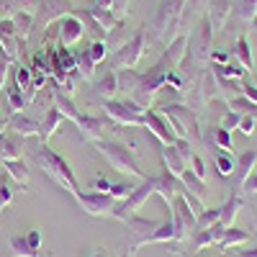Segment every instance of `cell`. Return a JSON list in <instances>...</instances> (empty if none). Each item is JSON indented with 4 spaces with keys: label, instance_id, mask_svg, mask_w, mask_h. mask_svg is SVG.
<instances>
[{
    "label": "cell",
    "instance_id": "obj_22",
    "mask_svg": "<svg viewBox=\"0 0 257 257\" xmlns=\"http://www.w3.org/2000/svg\"><path fill=\"white\" fill-rule=\"evenodd\" d=\"M64 121H67V118L59 113V108H54V105H52V108H47L44 116H41V121H39V139L47 144V142L57 134V128H59Z\"/></svg>",
    "mask_w": 257,
    "mask_h": 257
},
{
    "label": "cell",
    "instance_id": "obj_56",
    "mask_svg": "<svg viewBox=\"0 0 257 257\" xmlns=\"http://www.w3.org/2000/svg\"><path fill=\"white\" fill-rule=\"evenodd\" d=\"M231 59V52H211V64H226Z\"/></svg>",
    "mask_w": 257,
    "mask_h": 257
},
{
    "label": "cell",
    "instance_id": "obj_3",
    "mask_svg": "<svg viewBox=\"0 0 257 257\" xmlns=\"http://www.w3.org/2000/svg\"><path fill=\"white\" fill-rule=\"evenodd\" d=\"M157 111L167 118L170 128L175 132L178 139H188L190 144H201V142H203V132H201V123H198V113L193 111L188 103L165 100V103L157 105Z\"/></svg>",
    "mask_w": 257,
    "mask_h": 257
},
{
    "label": "cell",
    "instance_id": "obj_13",
    "mask_svg": "<svg viewBox=\"0 0 257 257\" xmlns=\"http://www.w3.org/2000/svg\"><path fill=\"white\" fill-rule=\"evenodd\" d=\"M183 190H185L183 180H180L178 175L170 173L167 167H162V173H160V175H155V196H160V198L165 201V206L173 203Z\"/></svg>",
    "mask_w": 257,
    "mask_h": 257
},
{
    "label": "cell",
    "instance_id": "obj_18",
    "mask_svg": "<svg viewBox=\"0 0 257 257\" xmlns=\"http://www.w3.org/2000/svg\"><path fill=\"white\" fill-rule=\"evenodd\" d=\"M6 123H8V132L24 137V139H26V137H39V121L31 118V116H26L24 111L11 113V116L6 118Z\"/></svg>",
    "mask_w": 257,
    "mask_h": 257
},
{
    "label": "cell",
    "instance_id": "obj_27",
    "mask_svg": "<svg viewBox=\"0 0 257 257\" xmlns=\"http://www.w3.org/2000/svg\"><path fill=\"white\" fill-rule=\"evenodd\" d=\"M95 95L105 103V100H116L118 95V75L113 70H105V75L95 82Z\"/></svg>",
    "mask_w": 257,
    "mask_h": 257
},
{
    "label": "cell",
    "instance_id": "obj_44",
    "mask_svg": "<svg viewBox=\"0 0 257 257\" xmlns=\"http://www.w3.org/2000/svg\"><path fill=\"white\" fill-rule=\"evenodd\" d=\"M219 216H221V208H206L203 213H198L196 231H201V229H208V226H213V224H219Z\"/></svg>",
    "mask_w": 257,
    "mask_h": 257
},
{
    "label": "cell",
    "instance_id": "obj_34",
    "mask_svg": "<svg viewBox=\"0 0 257 257\" xmlns=\"http://www.w3.org/2000/svg\"><path fill=\"white\" fill-rule=\"evenodd\" d=\"M11 252L13 257H39L41 249H36L29 239V234H16V237H11Z\"/></svg>",
    "mask_w": 257,
    "mask_h": 257
},
{
    "label": "cell",
    "instance_id": "obj_7",
    "mask_svg": "<svg viewBox=\"0 0 257 257\" xmlns=\"http://www.w3.org/2000/svg\"><path fill=\"white\" fill-rule=\"evenodd\" d=\"M144 111L139 103H134L132 98L123 100H105L103 103V113L108 116V121L118 123V126H144Z\"/></svg>",
    "mask_w": 257,
    "mask_h": 257
},
{
    "label": "cell",
    "instance_id": "obj_15",
    "mask_svg": "<svg viewBox=\"0 0 257 257\" xmlns=\"http://www.w3.org/2000/svg\"><path fill=\"white\" fill-rule=\"evenodd\" d=\"M57 29H59V44L72 49L75 44H80V39L85 36V26L82 21L72 13V16H64L62 21H57Z\"/></svg>",
    "mask_w": 257,
    "mask_h": 257
},
{
    "label": "cell",
    "instance_id": "obj_58",
    "mask_svg": "<svg viewBox=\"0 0 257 257\" xmlns=\"http://www.w3.org/2000/svg\"><path fill=\"white\" fill-rule=\"evenodd\" d=\"M93 257H108V254H105V252H103V249H98V252H95V254H93Z\"/></svg>",
    "mask_w": 257,
    "mask_h": 257
},
{
    "label": "cell",
    "instance_id": "obj_55",
    "mask_svg": "<svg viewBox=\"0 0 257 257\" xmlns=\"http://www.w3.org/2000/svg\"><path fill=\"white\" fill-rule=\"evenodd\" d=\"M242 190L247 193L249 198H252V196H257V173H252V175L247 178V183L242 185Z\"/></svg>",
    "mask_w": 257,
    "mask_h": 257
},
{
    "label": "cell",
    "instance_id": "obj_37",
    "mask_svg": "<svg viewBox=\"0 0 257 257\" xmlns=\"http://www.w3.org/2000/svg\"><path fill=\"white\" fill-rule=\"evenodd\" d=\"M13 29H16V36L21 41H29L31 31H34V13H16L13 18Z\"/></svg>",
    "mask_w": 257,
    "mask_h": 257
},
{
    "label": "cell",
    "instance_id": "obj_42",
    "mask_svg": "<svg viewBox=\"0 0 257 257\" xmlns=\"http://www.w3.org/2000/svg\"><path fill=\"white\" fill-rule=\"evenodd\" d=\"M213 162H216V170H219L221 178H231V175H234V167H237V157H234V155L219 152Z\"/></svg>",
    "mask_w": 257,
    "mask_h": 257
},
{
    "label": "cell",
    "instance_id": "obj_16",
    "mask_svg": "<svg viewBox=\"0 0 257 257\" xmlns=\"http://www.w3.org/2000/svg\"><path fill=\"white\" fill-rule=\"evenodd\" d=\"M75 126H77V134H80L82 142L95 144V142L103 139V132L108 128V121L98 118V116H85V113H80V118L75 121Z\"/></svg>",
    "mask_w": 257,
    "mask_h": 257
},
{
    "label": "cell",
    "instance_id": "obj_46",
    "mask_svg": "<svg viewBox=\"0 0 257 257\" xmlns=\"http://www.w3.org/2000/svg\"><path fill=\"white\" fill-rule=\"evenodd\" d=\"M213 144L219 147V152H229L231 155V132H226V128L216 126V132H213Z\"/></svg>",
    "mask_w": 257,
    "mask_h": 257
},
{
    "label": "cell",
    "instance_id": "obj_43",
    "mask_svg": "<svg viewBox=\"0 0 257 257\" xmlns=\"http://www.w3.org/2000/svg\"><path fill=\"white\" fill-rule=\"evenodd\" d=\"M180 180H183V185L193 193V196H198V198H203V193H206V180H201V178H196L190 173V170H185V173L180 175Z\"/></svg>",
    "mask_w": 257,
    "mask_h": 257
},
{
    "label": "cell",
    "instance_id": "obj_54",
    "mask_svg": "<svg viewBox=\"0 0 257 257\" xmlns=\"http://www.w3.org/2000/svg\"><path fill=\"white\" fill-rule=\"evenodd\" d=\"M224 257H257V247H244V249H229Z\"/></svg>",
    "mask_w": 257,
    "mask_h": 257
},
{
    "label": "cell",
    "instance_id": "obj_25",
    "mask_svg": "<svg viewBox=\"0 0 257 257\" xmlns=\"http://www.w3.org/2000/svg\"><path fill=\"white\" fill-rule=\"evenodd\" d=\"M249 239H252V234H249V231L237 229V226H229V229H224V234H221V239H219V244H216V247H219L221 252H229V249L244 247Z\"/></svg>",
    "mask_w": 257,
    "mask_h": 257
},
{
    "label": "cell",
    "instance_id": "obj_6",
    "mask_svg": "<svg viewBox=\"0 0 257 257\" xmlns=\"http://www.w3.org/2000/svg\"><path fill=\"white\" fill-rule=\"evenodd\" d=\"M144 52H147V31H144V26H139L137 34L128 39L121 49L111 52V59H108L111 67L108 70H113V72H118V70H137V64L144 57Z\"/></svg>",
    "mask_w": 257,
    "mask_h": 257
},
{
    "label": "cell",
    "instance_id": "obj_31",
    "mask_svg": "<svg viewBox=\"0 0 257 257\" xmlns=\"http://www.w3.org/2000/svg\"><path fill=\"white\" fill-rule=\"evenodd\" d=\"M211 0H185V11H183V24L180 29L190 26V24H198V21L206 16Z\"/></svg>",
    "mask_w": 257,
    "mask_h": 257
},
{
    "label": "cell",
    "instance_id": "obj_5",
    "mask_svg": "<svg viewBox=\"0 0 257 257\" xmlns=\"http://www.w3.org/2000/svg\"><path fill=\"white\" fill-rule=\"evenodd\" d=\"M211 52H213V26H211L208 16H203L196 24V31L188 36V47H185V59L183 62H193L196 67H208Z\"/></svg>",
    "mask_w": 257,
    "mask_h": 257
},
{
    "label": "cell",
    "instance_id": "obj_28",
    "mask_svg": "<svg viewBox=\"0 0 257 257\" xmlns=\"http://www.w3.org/2000/svg\"><path fill=\"white\" fill-rule=\"evenodd\" d=\"M231 57L237 59L247 72H252V70H254L252 47H249V41H247V36H244V34H239V36H237V41H234V47H231Z\"/></svg>",
    "mask_w": 257,
    "mask_h": 257
},
{
    "label": "cell",
    "instance_id": "obj_24",
    "mask_svg": "<svg viewBox=\"0 0 257 257\" xmlns=\"http://www.w3.org/2000/svg\"><path fill=\"white\" fill-rule=\"evenodd\" d=\"M134 34H137V29L128 26V18H118V24L108 31V36H105V47H108V52H116V49H121Z\"/></svg>",
    "mask_w": 257,
    "mask_h": 257
},
{
    "label": "cell",
    "instance_id": "obj_47",
    "mask_svg": "<svg viewBox=\"0 0 257 257\" xmlns=\"http://www.w3.org/2000/svg\"><path fill=\"white\" fill-rule=\"evenodd\" d=\"M188 170L196 178H201V180H206V162H203V157L198 155V152H193L190 155V160H188Z\"/></svg>",
    "mask_w": 257,
    "mask_h": 257
},
{
    "label": "cell",
    "instance_id": "obj_23",
    "mask_svg": "<svg viewBox=\"0 0 257 257\" xmlns=\"http://www.w3.org/2000/svg\"><path fill=\"white\" fill-rule=\"evenodd\" d=\"M134 188H137V185H132V183H116V180H108L105 175H98V178L93 180V190H98V193H108V196H113L116 201H123Z\"/></svg>",
    "mask_w": 257,
    "mask_h": 257
},
{
    "label": "cell",
    "instance_id": "obj_26",
    "mask_svg": "<svg viewBox=\"0 0 257 257\" xmlns=\"http://www.w3.org/2000/svg\"><path fill=\"white\" fill-rule=\"evenodd\" d=\"M162 167H167L170 173L178 175V178L188 170V162L180 157V152H178L175 144H162Z\"/></svg>",
    "mask_w": 257,
    "mask_h": 257
},
{
    "label": "cell",
    "instance_id": "obj_45",
    "mask_svg": "<svg viewBox=\"0 0 257 257\" xmlns=\"http://www.w3.org/2000/svg\"><path fill=\"white\" fill-rule=\"evenodd\" d=\"M239 121H242V113L239 111H231L229 105L221 111V121H219V126L221 128H226V132H234V128H239Z\"/></svg>",
    "mask_w": 257,
    "mask_h": 257
},
{
    "label": "cell",
    "instance_id": "obj_41",
    "mask_svg": "<svg viewBox=\"0 0 257 257\" xmlns=\"http://www.w3.org/2000/svg\"><path fill=\"white\" fill-rule=\"evenodd\" d=\"M75 59H77V72L85 77V82H88V80H93V75H95V62L90 59V52H88V47H82L80 52H75Z\"/></svg>",
    "mask_w": 257,
    "mask_h": 257
},
{
    "label": "cell",
    "instance_id": "obj_60",
    "mask_svg": "<svg viewBox=\"0 0 257 257\" xmlns=\"http://www.w3.org/2000/svg\"><path fill=\"white\" fill-rule=\"evenodd\" d=\"M132 254H134V252H128V254H126V257H132Z\"/></svg>",
    "mask_w": 257,
    "mask_h": 257
},
{
    "label": "cell",
    "instance_id": "obj_11",
    "mask_svg": "<svg viewBox=\"0 0 257 257\" xmlns=\"http://www.w3.org/2000/svg\"><path fill=\"white\" fill-rule=\"evenodd\" d=\"M80 206L82 213H88V216H111V211L116 206V198L108 196V193H98V190H88V193H75L72 196Z\"/></svg>",
    "mask_w": 257,
    "mask_h": 257
},
{
    "label": "cell",
    "instance_id": "obj_51",
    "mask_svg": "<svg viewBox=\"0 0 257 257\" xmlns=\"http://www.w3.org/2000/svg\"><path fill=\"white\" fill-rule=\"evenodd\" d=\"M254 128H257V118L244 113V116H242V121H239V132L249 137V134H254Z\"/></svg>",
    "mask_w": 257,
    "mask_h": 257
},
{
    "label": "cell",
    "instance_id": "obj_39",
    "mask_svg": "<svg viewBox=\"0 0 257 257\" xmlns=\"http://www.w3.org/2000/svg\"><path fill=\"white\" fill-rule=\"evenodd\" d=\"M234 16H237L239 24L252 26V21L257 18V0H237V8H234Z\"/></svg>",
    "mask_w": 257,
    "mask_h": 257
},
{
    "label": "cell",
    "instance_id": "obj_12",
    "mask_svg": "<svg viewBox=\"0 0 257 257\" xmlns=\"http://www.w3.org/2000/svg\"><path fill=\"white\" fill-rule=\"evenodd\" d=\"M144 126L149 128V134H152L160 144H175L178 142V137H175L173 128H170L167 118L157 108H147L144 111Z\"/></svg>",
    "mask_w": 257,
    "mask_h": 257
},
{
    "label": "cell",
    "instance_id": "obj_1",
    "mask_svg": "<svg viewBox=\"0 0 257 257\" xmlns=\"http://www.w3.org/2000/svg\"><path fill=\"white\" fill-rule=\"evenodd\" d=\"M183 11H185V0H162L152 24H144L147 31V47L152 41H160V44H170L173 39H178L183 34L180 24H183Z\"/></svg>",
    "mask_w": 257,
    "mask_h": 257
},
{
    "label": "cell",
    "instance_id": "obj_57",
    "mask_svg": "<svg viewBox=\"0 0 257 257\" xmlns=\"http://www.w3.org/2000/svg\"><path fill=\"white\" fill-rule=\"evenodd\" d=\"M252 226H254V229H252V231H254V237H257V211H254V213H252Z\"/></svg>",
    "mask_w": 257,
    "mask_h": 257
},
{
    "label": "cell",
    "instance_id": "obj_49",
    "mask_svg": "<svg viewBox=\"0 0 257 257\" xmlns=\"http://www.w3.org/2000/svg\"><path fill=\"white\" fill-rule=\"evenodd\" d=\"M11 201H13V188L6 183L3 175H0V211H3L6 206H11Z\"/></svg>",
    "mask_w": 257,
    "mask_h": 257
},
{
    "label": "cell",
    "instance_id": "obj_20",
    "mask_svg": "<svg viewBox=\"0 0 257 257\" xmlns=\"http://www.w3.org/2000/svg\"><path fill=\"white\" fill-rule=\"evenodd\" d=\"M257 165V149H244V152L237 157V167H234V185L237 190H242V185L247 183V178L252 175V170Z\"/></svg>",
    "mask_w": 257,
    "mask_h": 257
},
{
    "label": "cell",
    "instance_id": "obj_29",
    "mask_svg": "<svg viewBox=\"0 0 257 257\" xmlns=\"http://www.w3.org/2000/svg\"><path fill=\"white\" fill-rule=\"evenodd\" d=\"M54 108H59V113L67 118V121H72V123L80 118V111H77L72 95H67L62 88H57V85H54Z\"/></svg>",
    "mask_w": 257,
    "mask_h": 257
},
{
    "label": "cell",
    "instance_id": "obj_2",
    "mask_svg": "<svg viewBox=\"0 0 257 257\" xmlns=\"http://www.w3.org/2000/svg\"><path fill=\"white\" fill-rule=\"evenodd\" d=\"M34 160H36V165H39L41 170H44V175H47L52 183H57L62 190H67L70 196L80 193V185H77V178H75V173H72V167L67 165V160H64L62 155H57L49 144L41 142V144L34 149Z\"/></svg>",
    "mask_w": 257,
    "mask_h": 257
},
{
    "label": "cell",
    "instance_id": "obj_4",
    "mask_svg": "<svg viewBox=\"0 0 257 257\" xmlns=\"http://www.w3.org/2000/svg\"><path fill=\"white\" fill-rule=\"evenodd\" d=\"M93 147L98 149V155L108 162L111 170H116L118 175H132V178H139V180L147 178L139 160H137V155H134V149H128V147H123L118 142H108V139H100Z\"/></svg>",
    "mask_w": 257,
    "mask_h": 257
},
{
    "label": "cell",
    "instance_id": "obj_10",
    "mask_svg": "<svg viewBox=\"0 0 257 257\" xmlns=\"http://www.w3.org/2000/svg\"><path fill=\"white\" fill-rule=\"evenodd\" d=\"M72 11H75V6L70 0H39L36 13H34V29L47 31L64 16H72Z\"/></svg>",
    "mask_w": 257,
    "mask_h": 257
},
{
    "label": "cell",
    "instance_id": "obj_14",
    "mask_svg": "<svg viewBox=\"0 0 257 257\" xmlns=\"http://www.w3.org/2000/svg\"><path fill=\"white\" fill-rule=\"evenodd\" d=\"M123 224L128 226V237H132V247H128V252H137L139 247H144V239L160 226V221L142 219V216H137V213H134V216H128Z\"/></svg>",
    "mask_w": 257,
    "mask_h": 257
},
{
    "label": "cell",
    "instance_id": "obj_36",
    "mask_svg": "<svg viewBox=\"0 0 257 257\" xmlns=\"http://www.w3.org/2000/svg\"><path fill=\"white\" fill-rule=\"evenodd\" d=\"M0 167H3L6 175H11L18 185H24V188L29 185V170H26V162L24 160H8V162H3Z\"/></svg>",
    "mask_w": 257,
    "mask_h": 257
},
{
    "label": "cell",
    "instance_id": "obj_30",
    "mask_svg": "<svg viewBox=\"0 0 257 257\" xmlns=\"http://www.w3.org/2000/svg\"><path fill=\"white\" fill-rule=\"evenodd\" d=\"M39 0H0V18H13L16 13H36Z\"/></svg>",
    "mask_w": 257,
    "mask_h": 257
},
{
    "label": "cell",
    "instance_id": "obj_52",
    "mask_svg": "<svg viewBox=\"0 0 257 257\" xmlns=\"http://www.w3.org/2000/svg\"><path fill=\"white\" fill-rule=\"evenodd\" d=\"M175 147H178L180 157H183V160L188 162V160H190V155H193V144H190L188 139H178V142H175Z\"/></svg>",
    "mask_w": 257,
    "mask_h": 257
},
{
    "label": "cell",
    "instance_id": "obj_35",
    "mask_svg": "<svg viewBox=\"0 0 257 257\" xmlns=\"http://www.w3.org/2000/svg\"><path fill=\"white\" fill-rule=\"evenodd\" d=\"M6 95H8V113H6V118H8L11 113H16V111L29 108V105H26V95H24V90L16 85V80L6 85Z\"/></svg>",
    "mask_w": 257,
    "mask_h": 257
},
{
    "label": "cell",
    "instance_id": "obj_38",
    "mask_svg": "<svg viewBox=\"0 0 257 257\" xmlns=\"http://www.w3.org/2000/svg\"><path fill=\"white\" fill-rule=\"evenodd\" d=\"M211 67L216 70L219 75H224V77H231V80H247V77L252 75V72H247V70L242 67V64H239L237 59H234V57H231L226 64H221V67H219V64H211Z\"/></svg>",
    "mask_w": 257,
    "mask_h": 257
},
{
    "label": "cell",
    "instance_id": "obj_48",
    "mask_svg": "<svg viewBox=\"0 0 257 257\" xmlns=\"http://www.w3.org/2000/svg\"><path fill=\"white\" fill-rule=\"evenodd\" d=\"M88 52H90V59H93L95 64H100V62L105 59V54H108V47H105V41H90Z\"/></svg>",
    "mask_w": 257,
    "mask_h": 257
},
{
    "label": "cell",
    "instance_id": "obj_53",
    "mask_svg": "<svg viewBox=\"0 0 257 257\" xmlns=\"http://www.w3.org/2000/svg\"><path fill=\"white\" fill-rule=\"evenodd\" d=\"M113 16L116 18H128V0H113Z\"/></svg>",
    "mask_w": 257,
    "mask_h": 257
},
{
    "label": "cell",
    "instance_id": "obj_21",
    "mask_svg": "<svg viewBox=\"0 0 257 257\" xmlns=\"http://www.w3.org/2000/svg\"><path fill=\"white\" fill-rule=\"evenodd\" d=\"M244 196L239 190H234L231 196L226 198V203L224 206H219L221 208V216H219V224L224 226V229H229V226H234V221H237V216H239V211L244 208Z\"/></svg>",
    "mask_w": 257,
    "mask_h": 257
},
{
    "label": "cell",
    "instance_id": "obj_33",
    "mask_svg": "<svg viewBox=\"0 0 257 257\" xmlns=\"http://www.w3.org/2000/svg\"><path fill=\"white\" fill-rule=\"evenodd\" d=\"M118 93H123L126 98H132L139 88V80H142V72L139 70H118Z\"/></svg>",
    "mask_w": 257,
    "mask_h": 257
},
{
    "label": "cell",
    "instance_id": "obj_32",
    "mask_svg": "<svg viewBox=\"0 0 257 257\" xmlns=\"http://www.w3.org/2000/svg\"><path fill=\"white\" fill-rule=\"evenodd\" d=\"M80 21H82V26H85V34H90L93 36V41H105V36H108V34H105V29L98 24V21L88 13V11H85V8H75L72 11Z\"/></svg>",
    "mask_w": 257,
    "mask_h": 257
},
{
    "label": "cell",
    "instance_id": "obj_8",
    "mask_svg": "<svg viewBox=\"0 0 257 257\" xmlns=\"http://www.w3.org/2000/svg\"><path fill=\"white\" fill-rule=\"evenodd\" d=\"M152 196H155V178H144L123 201H116L111 216L118 219V221H126L128 216H134V213H137L149 198H152Z\"/></svg>",
    "mask_w": 257,
    "mask_h": 257
},
{
    "label": "cell",
    "instance_id": "obj_59",
    "mask_svg": "<svg viewBox=\"0 0 257 257\" xmlns=\"http://www.w3.org/2000/svg\"><path fill=\"white\" fill-rule=\"evenodd\" d=\"M252 29H257V18H254V21H252Z\"/></svg>",
    "mask_w": 257,
    "mask_h": 257
},
{
    "label": "cell",
    "instance_id": "obj_50",
    "mask_svg": "<svg viewBox=\"0 0 257 257\" xmlns=\"http://www.w3.org/2000/svg\"><path fill=\"white\" fill-rule=\"evenodd\" d=\"M242 95H244L247 100L257 103V82H252L249 77H247V80H242Z\"/></svg>",
    "mask_w": 257,
    "mask_h": 257
},
{
    "label": "cell",
    "instance_id": "obj_17",
    "mask_svg": "<svg viewBox=\"0 0 257 257\" xmlns=\"http://www.w3.org/2000/svg\"><path fill=\"white\" fill-rule=\"evenodd\" d=\"M221 234H224V226H221V224H213V226H208V229L193 231V234H190V254H196V252H201V249H206V247L219 244Z\"/></svg>",
    "mask_w": 257,
    "mask_h": 257
},
{
    "label": "cell",
    "instance_id": "obj_19",
    "mask_svg": "<svg viewBox=\"0 0 257 257\" xmlns=\"http://www.w3.org/2000/svg\"><path fill=\"white\" fill-rule=\"evenodd\" d=\"M231 6H234V0H211V3H208L206 16H208L211 26H213V34L224 31L226 21L231 18Z\"/></svg>",
    "mask_w": 257,
    "mask_h": 257
},
{
    "label": "cell",
    "instance_id": "obj_40",
    "mask_svg": "<svg viewBox=\"0 0 257 257\" xmlns=\"http://www.w3.org/2000/svg\"><path fill=\"white\" fill-rule=\"evenodd\" d=\"M85 11H88L95 21H98V24L105 29V34H108L116 24H118V18L113 16V11H108V8H100V6H88V8H85Z\"/></svg>",
    "mask_w": 257,
    "mask_h": 257
},
{
    "label": "cell",
    "instance_id": "obj_9",
    "mask_svg": "<svg viewBox=\"0 0 257 257\" xmlns=\"http://www.w3.org/2000/svg\"><path fill=\"white\" fill-rule=\"evenodd\" d=\"M167 208H170V216H173V226H175V244L190 239V234L196 231L198 213L188 206V201H185L183 196H178Z\"/></svg>",
    "mask_w": 257,
    "mask_h": 257
}]
</instances>
